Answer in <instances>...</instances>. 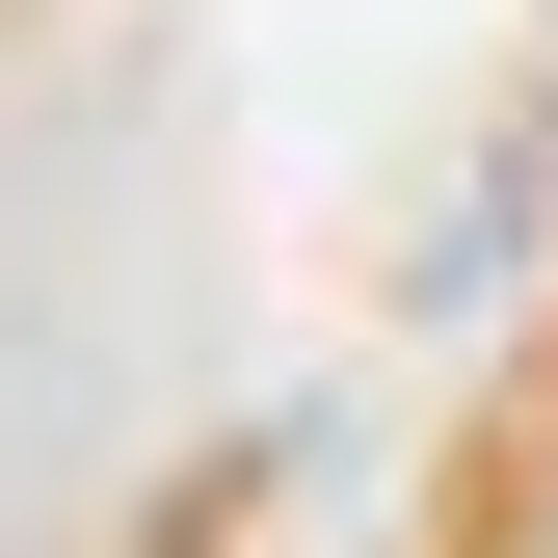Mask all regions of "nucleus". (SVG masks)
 <instances>
[{"instance_id":"f257e3e1","label":"nucleus","mask_w":558,"mask_h":558,"mask_svg":"<svg viewBox=\"0 0 558 558\" xmlns=\"http://www.w3.org/2000/svg\"><path fill=\"white\" fill-rule=\"evenodd\" d=\"M532 240H558V53H532V107L478 133V186H452V214H426V293H506Z\"/></svg>"}]
</instances>
